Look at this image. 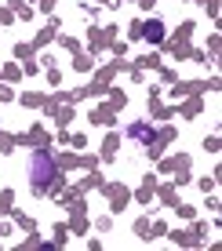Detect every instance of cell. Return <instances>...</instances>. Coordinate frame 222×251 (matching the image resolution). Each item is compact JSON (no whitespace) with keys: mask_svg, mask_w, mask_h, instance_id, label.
<instances>
[{"mask_svg":"<svg viewBox=\"0 0 222 251\" xmlns=\"http://www.w3.org/2000/svg\"><path fill=\"white\" fill-rule=\"evenodd\" d=\"M29 182H33V193H51L58 182V164L51 153H33L29 157Z\"/></svg>","mask_w":222,"mask_h":251,"instance_id":"6da1fadb","label":"cell"},{"mask_svg":"<svg viewBox=\"0 0 222 251\" xmlns=\"http://www.w3.org/2000/svg\"><path fill=\"white\" fill-rule=\"evenodd\" d=\"M127 135H131V138H146V142H153V138H157V131H153V127H146V124H131V127H127Z\"/></svg>","mask_w":222,"mask_h":251,"instance_id":"7a4b0ae2","label":"cell"},{"mask_svg":"<svg viewBox=\"0 0 222 251\" xmlns=\"http://www.w3.org/2000/svg\"><path fill=\"white\" fill-rule=\"evenodd\" d=\"M146 37H149V40H160V37H164V25H160V22H149V25H146Z\"/></svg>","mask_w":222,"mask_h":251,"instance_id":"3957f363","label":"cell"}]
</instances>
